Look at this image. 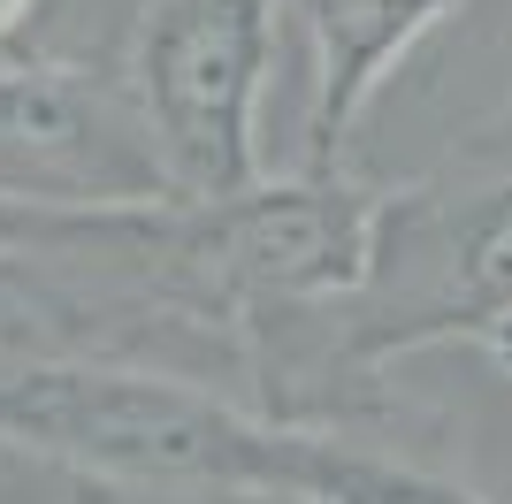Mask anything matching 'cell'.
<instances>
[{"label":"cell","mask_w":512,"mask_h":504,"mask_svg":"<svg viewBox=\"0 0 512 504\" xmlns=\"http://www.w3.org/2000/svg\"><path fill=\"white\" fill-rule=\"evenodd\" d=\"M398 207L406 184H375L352 161H314L230 199L0 191V291L69 329L176 336L268 382V321L360 306L383 283Z\"/></svg>","instance_id":"obj_1"},{"label":"cell","mask_w":512,"mask_h":504,"mask_svg":"<svg viewBox=\"0 0 512 504\" xmlns=\"http://www.w3.org/2000/svg\"><path fill=\"white\" fill-rule=\"evenodd\" d=\"M0 451L130 504L291 497L299 420L115 352H0Z\"/></svg>","instance_id":"obj_2"},{"label":"cell","mask_w":512,"mask_h":504,"mask_svg":"<svg viewBox=\"0 0 512 504\" xmlns=\"http://www.w3.org/2000/svg\"><path fill=\"white\" fill-rule=\"evenodd\" d=\"M283 0H153L130 39V115L161 184L184 199H230L268 184L260 107L276 77Z\"/></svg>","instance_id":"obj_3"},{"label":"cell","mask_w":512,"mask_h":504,"mask_svg":"<svg viewBox=\"0 0 512 504\" xmlns=\"http://www.w3.org/2000/svg\"><path fill=\"white\" fill-rule=\"evenodd\" d=\"M291 497L306 504H497L474 482L421 466L406 451L352 436V428H314L299 420V459H291Z\"/></svg>","instance_id":"obj_4"},{"label":"cell","mask_w":512,"mask_h":504,"mask_svg":"<svg viewBox=\"0 0 512 504\" xmlns=\"http://www.w3.org/2000/svg\"><path fill=\"white\" fill-rule=\"evenodd\" d=\"M436 352H482L497 367V375L512 382V306H497V314H474V321H459V329L436 344Z\"/></svg>","instance_id":"obj_5"},{"label":"cell","mask_w":512,"mask_h":504,"mask_svg":"<svg viewBox=\"0 0 512 504\" xmlns=\"http://www.w3.org/2000/svg\"><path fill=\"white\" fill-rule=\"evenodd\" d=\"M39 16H46V0H0V69L39 62V54H31V23Z\"/></svg>","instance_id":"obj_6"},{"label":"cell","mask_w":512,"mask_h":504,"mask_svg":"<svg viewBox=\"0 0 512 504\" xmlns=\"http://www.w3.org/2000/svg\"><path fill=\"white\" fill-rule=\"evenodd\" d=\"M253 504H306V497H253Z\"/></svg>","instance_id":"obj_7"}]
</instances>
